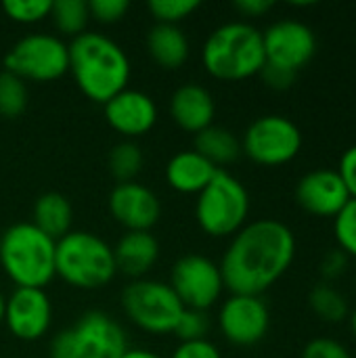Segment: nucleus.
Listing matches in <instances>:
<instances>
[{"mask_svg": "<svg viewBox=\"0 0 356 358\" xmlns=\"http://www.w3.org/2000/svg\"><path fill=\"white\" fill-rule=\"evenodd\" d=\"M296 201L313 216L336 218L350 201V195L336 170L319 168L300 178L296 187Z\"/></svg>", "mask_w": 356, "mask_h": 358, "instance_id": "15", "label": "nucleus"}, {"mask_svg": "<svg viewBox=\"0 0 356 358\" xmlns=\"http://www.w3.org/2000/svg\"><path fill=\"white\" fill-rule=\"evenodd\" d=\"M109 212L126 231H151L162 216V203L149 187L132 180L113 187Z\"/></svg>", "mask_w": 356, "mask_h": 358, "instance_id": "14", "label": "nucleus"}, {"mask_svg": "<svg viewBox=\"0 0 356 358\" xmlns=\"http://www.w3.org/2000/svg\"><path fill=\"white\" fill-rule=\"evenodd\" d=\"M308 304L313 313L325 323H342L348 317L346 298L329 283H319L308 294Z\"/></svg>", "mask_w": 356, "mask_h": 358, "instance_id": "25", "label": "nucleus"}, {"mask_svg": "<svg viewBox=\"0 0 356 358\" xmlns=\"http://www.w3.org/2000/svg\"><path fill=\"white\" fill-rule=\"evenodd\" d=\"M168 285L180 300L183 308L204 313L212 308L225 292L220 266L199 254H187L178 258L172 266Z\"/></svg>", "mask_w": 356, "mask_h": 358, "instance_id": "10", "label": "nucleus"}, {"mask_svg": "<svg viewBox=\"0 0 356 358\" xmlns=\"http://www.w3.org/2000/svg\"><path fill=\"white\" fill-rule=\"evenodd\" d=\"M147 50L162 69H178L189 59V40L178 25L155 23L147 34Z\"/></svg>", "mask_w": 356, "mask_h": 358, "instance_id": "21", "label": "nucleus"}, {"mask_svg": "<svg viewBox=\"0 0 356 358\" xmlns=\"http://www.w3.org/2000/svg\"><path fill=\"white\" fill-rule=\"evenodd\" d=\"M208 329H210V321H208V315L204 310L185 308L172 334L183 344V342H199V340H206Z\"/></svg>", "mask_w": 356, "mask_h": 358, "instance_id": "31", "label": "nucleus"}, {"mask_svg": "<svg viewBox=\"0 0 356 358\" xmlns=\"http://www.w3.org/2000/svg\"><path fill=\"white\" fill-rule=\"evenodd\" d=\"M57 241L31 222H17L0 237V264L17 287L44 289L55 277Z\"/></svg>", "mask_w": 356, "mask_h": 358, "instance_id": "4", "label": "nucleus"}, {"mask_svg": "<svg viewBox=\"0 0 356 358\" xmlns=\"http://www.w3.org/2000/svg\"><path fill=\"white\" fill-rule=\"evenodd\" d=\"M48 17L52 19L59 34L69 36L73 40L86 31V25L90 21L88 2H84V0H55Z\"/></svg>", "mask_w": 356, "mask_h": 358, "instance_id": "24", "label": "nucleus"}, {"mask_svg": "<svg viewBox=\"0 0 356 358\" xmlns=\"http://www.w3.org/2000/svg\"><path fill=\"white\" fill-rule=\"evenodd\" d=\"M71 222H73V210L65 195L48 191L36 199L31 224L44 235H48L50 239L59 241L61 237H65L71 231Z\"/></svg>", "mask_w": 356, "mask_h": 358, "instance_id": "22", "label": "nucleus"}, {"mask_svg": "<svg viewBox=\"0 0 356 358\" xmlns=\"http://www.w3.org/2000/svg\"><path fill=\"white\" fill-rule=\"evenodd\" d=\"M218 168L201 157L195 149L176 153L166 166L168 185L183 195H199L210 180L216 176Z\"/></svg>", "mask_w": 356, "mask_h": 358, "instance_id": "20", "label": "nucleus"}, {"mask_svg": "<svg viewBox=\"0 0 356 358\" xmlns=\"http://www.w3.org/2000/svg\"><path fill=\"white\" fill-rule=\"evenodd\" d=\"M52 2L50 0H6L2 2V10L15 23L31 25L50 15Z\"/></svg>", "mask_w": 356, "mask_h": 358, "instance_id": "29", "label": "nucleus"}, {"mask_svg": "<svg viewBox=\"0 0 356 358\" xmlns=\"http://www.w3.org/2000/svg\"><path fill=\"white\" fill-rule=\"evenodd\" d=\"M4 304H6V298H4L2 292H0V323L4 321Z\"/></svg>", "mask_w": 356, "mask_h": 358, "instance_id": "41", "label": "nucleus"}, {"mask_svg": "<svg viewBox=\"0 0 356 358\" xmlns=\"http://www.w3.org/2000/svg\"><path fill=\"white\" fill-rule=\"evenodd\" d=\"M296 237L279 220L264 218L233 235L220 266L225 289L239 296H262L292 266Z\"/></svg>", "mask_w": 356, "mask_h": 358, "instance_id": "1", "label": "nucleus"}, {"mask_svg": "<svg viewBox=\"0 0 356 358\" xmlns=\"http://www.w3.org/2000/svg\"><path fill=\"white\" fill-rule=\"evenodd\" d=\"M55 271L76 289H101L118 273L113 248L94 233L69 231L57 241Z\"/></svg>", "mask_w": 356, "mask_h": 358, "instance_id": "5", "label": "nucleus"}, {"mask_svg": "<svg viewBox=\"0 0 356 358\" xmlns=\"http://www.w3.org/2000/svg\"><path fill=\"white\" fill-rule=\"evenodd\" d=\"M201 4L197 0H151L147 4L149 13L157 23L178 25L180 21L189 19Z\"/></svg>", "mask_w": 356, "mask_h": 358, "instance_id": "28", "label": "nucleus"}, {"mask_svg": "<svg viewBox=\"0 0 356 358\" xmlns=\"http://www.w3.org/2000/svg\"><path fill=\"white\" fill-rule=\"evenodd\" d=\"M195 151L220 170V166L233 164L241 155V141L231 130L212 124L195 134Z\"/></svg>", "mask_w": 356, "mask_h": 358, "instance_id": "23", "label": "nucleus"}, {"mask_svg": "<svg viewBox=\"0 0 356 358\" xmlns=\"http://www.w3.org/2000/svg\"><path fill=\"white\" fill-rule=\"evenodd\" d=\"M350 329H353V334L356 336V308L355 313H353V317H350Z\"/></svg>", "mask_w": 356, "mask_h": 358, "instance_id": "42", "label": "nucleus"}, {"mask_svg": "<svg viewBox=\"0 0 356 358\" xmlns=\"http://www.w3.org/2000/svg\"><path fill=\"white\" fill-rule=\"evenodd\" d=\"M334 220V233L340 250L346 256L356 258V199H350Z\"/></svg>", "mask_w": 356, "mask_h": 358, "instance_id": "30", "label": "nucleus"}, {"mask_svg": "<svg viewBox=\"0 0 356 358\" xmlns=\"http://www.w3.org/2000/svg\"><path fill=\"white\" fill-rule=\"evenodd\" d=\"M300 149L302 132L285 115H262L254 120L241 138V153L258 166L269 168L290 164Z\"/></svg>", "mask_w": 356, "mask_h": 358, "instance_id": "9", "label": "nucleus"}, {"mask_svg": "<svg viewBox=\"0 0 356 358\" xmlns=\"http://www.w3.org/2000/svg\"><path fill=\"white\" fill-rule=\"evenodd\" d=\"M336 172L340 174V178H342L350 199H356V145L344 151Z\"/></svg>", "mask_w": 356, "mask_h": 358, "instance_id": "35", "label": "nucleus"}, {"mask_svg": "<svg viewBox=\"0 0 356 358\" xmlns=\"http://www.w3.org/2000/svg\"><path fill=\"white\" fill-rule=\"evenodd\" d=\"M115 266L132 279L145 277L159 258V243L151 231H126L113 248Z\"/></svg>", "mask_w": 356, "mask_h": 358, "instance_id": "19", "label": "nucleus"}, {"mask_svg": "<svg viewBox=\"0 0 356 358\" xmlns=\"http://www.w3.org/2000/svg\"><path fill=\"white\" fill-rule=\"evenodd\" d=\"M170 115L174 124L191 134H199L210 128L216 115L214 96L201 84L189 82L174 90L170 99Z\"/></svg>", "mask_w": 356, "mask_h": 358, "instance_id": "18", "label": "nucleus"}, {"mask_svg": "<svg viewBox=\"0 0 356 358\" xmlns=\"http://www.w3.org/2000/svg\"><path fill=\"white\" fill-rule=\"evenodd\" d=\"M206 71L222 82H241L258 76L266 65L262 31L245 21L216 27L201 50Z\"/></svg>", "mask_w": 356, "mask_h": 358, "instance_id": "3", "label": "nucleus"}, {"mask_svg": "<svg viewBox=\"0 0 356 358\" xmlns=\"http://www.w3.org/2000/svg\"><path fill=\"white\" fill-rule=\"evenodd\" d=\"M250 214V193L239 178L218 170L210 185L197 195L195 218L210 237H231L245 227Z\"/></svg>", "mask_w": 356, "mask_h": 358, "instance_id": "6", "label": "nucleus"}, {"mask_svg": "<svg viewBox=\"0 0 356 358\" xmlns=\"http://www.w3.org/2000/svg\"><path fill=\"white\" fill-rule=\"evenodd\" d=\"M84 358H120L128 350V340L120 323L101 310L80 317L73 327Z\"/></svg>", "mask_w": 356, "mask_h": 358, "instance_id": "17", "label": "nucleus"}, {"mask_svg": "<svg viewBox=\"0 0 356 358\" xmlns=\"http://www.w3.org/2000/svg\"><path fill=\"white\" fill-rule=\"evenodd\" d=\"M130 8L128 0H90L88 2V10H90V19L99 21V23H118L126 17Z\"/></svg>", "mask_w": 356, "mask_h": 358, "instance_id": "32", "label": "nucleus"}, {"mask_svg": "<svg viewBox=\"0 0 356 358\" xmlns=\"http://www.w3.org/2000/svg\"><path fill=\"white\" fill-rule=\"evenodd\" d=\"M172 358H222L218 348L208 342V340H199V342H183Z\"/></svg>", "mask_w": 356, "mask_h": 358, "instance_id": "36", "label": "nucleus"}, {"mask_svg": "<svg viewBox=\"0 0 356 358\" xmlns=\"http://www.w3.org/2000/svg\"><path fill=\"white\" fill-rule=\"evenodd\" d=\"M52 321V306L44 289L15 287L4 304L6 329L21 342L40 340Z\"/></svg>", "mask_w": 356, "mask_h": 358, "instance_id": "13", "label": "nucleus"}, {"mask_svg": "<svg viewBox=\"0 0 356 358\" xmlns=\"http://www.w3.org/2000/svg\"><path fill=\"white\" fill-rule=\"evenodd\" d=\"M120 358H162L157 357L155 352H151V350H145V348H128L124 355Z\"/></svg>", "mask_w": 356, "mask_h": 358, "instance_id": "40", "label": "nucleus"}, {"mask_svg": "<svg viewBox=\"0 0 356 358\" xmlns=\"http://www.w3.org/2000/svg\"><path fill=\"white\" fill-rule=\"evenodd\" d=\"M29 101V92H27V84L8 73L2 71L0 73V115L6 120H15L19 117Z\"/></svg>", "mask_w": 356, "mask_h": 358, "instance_id": "27", "label": "nucleus"}, {"mask_svg": "<svg viewBox=\"0 0 356 358\" xmlns=\"http://www.w3.org/2000/svg\"><path fill=\"white\" fill-rule=\"evenodd\" d=\"M264 57L269 65H277L298 73L317 52L315 31L296 19H283L262 31Z\"/></svg>", "mask_w": 356, "mask_h": 358, "instance_id": "11", "label": "nucleus"}, {"mask_svg": "<svg viewBox=\"0 0 356 358\" xmlns=\"http://www.w3.org/2000/svg\"><path fill=\"white\" fill-rule=\"evenodd\" d=\"M355 285H356V273H355Z\"/></svg>", "mask_w": 356, "mask_h": 358, "instance_id": "43", "label": "nucleus"}, {"mask_svg": "<svg viewBox=\"0 0 356 358\" xmlns=\"http://www.w3.org/2000/svg\"><path fill=\"white\" fill-rule=\"evenodd\" d=\"M48 358H84L82 357L80 340H78L73 327H71V329L59 331V334L50 340Z\"/></svg>", "mask_w": 356, "mask_h": 358, "instance_id": "33", "label": "nucleus"}, {"mask_svg": "<svg viewBox=\"0 0 356 358\" xmlns=\"http://www.w3.org/2000/svg\"><path fill=\"white\" fill-rule=\"evenodd\" d=\"M143 151L132 141L118 143L109 153V172L120 182H132L143 170Z\"/></svg>", "mask_w": 356, "mask_h": 358, "instance_id": "26", "label": "nucleus"}, {"mask_svg": "<svg viewBox=\"0 0 356 358\" xmlns=\"http://www.w3.org/2000/svg\"><path fill=\"white\" fill-rule=\"evenodd\" d=\"M122 308L138 329L153 336L172 334L185 310L172 287L153 279L132 281L122 292Z\"/></svg>", "mask_w": 356, "mask_h": 358, "instance_id": "7", "label": "nucleus"}, {"mask_svg": "<svg viewBox=\"0 0 356 358\" xmlns=\"http://www.w3.org/2000/svg\"><path fill=\"white\" fill-rule=\"evenodd\" d=\"M346 264H348V256H346L340 248H338V250H332V252L325 254V258H323V262H321V275H323L327 281L338 279V277H342ZM327 281H325V283H327Z\"/></svg>", "mask_w": 356, "mask_h": 358, "instance_id": "38", "label": "nucleus"}, {"mask_svg": "<svg viewBox=\"0 0 356 358\" xmlns=\"http://www.w3.org/2000/svg\"><path fill=\"white\" fill-rule=\"evenodd\" d=\"M243 17H262L273 8L271 0H237L233 4Z\"/></svg>", "mask_w": 356, "mask_h": 358, "instance_id": "39", "label": "nucleus"}, {"mask_svg": "<svg viewBox=\"0 0 356 358\" xmlns=\"http://www.w3.org/2000/svg\"><path fill=\"white\" fill-rule=\"evenodd\" d=\"M69 73L76 86L90 101L105 105L126 90L130 80V61L124 48L97 31H84L69 44Z\"/></svg>", "mask_w": 356, "mask_h": 358, "instance_id": "2", "label": "nucleus"}, {"mask_svg": "<svg viewBox=\"0 0 356 358\" xmlns=\"http://www.w3.org/2000/svg\"><path fill=\"white\" fill-rule=\"evenodd\" d=\"M222 336L235 346H254L264 340L271 313L260 296L233 294L220 308L218 315Z\"/></svg>", "mask_w": 356, "mask_h": 358, "instance_id": "12", "label": "nucleus"}, {"mask_svg": "<svg viewBox=\"0 0 356 358\" xmlns=\"http://www.w3.org/2000/svg\"><path fill=\"white\" fill-rule=\"evenodd\" d=\"M4 71L23 82H55L69 71V48L52 34H27L4 57Z\"/></svg>", "mask_w": 356, "mask_h": 358, "instance_id": "8", "label": "nucleus"}, {"mask_svg": "<svg viewBox=\"0 0 356 358\" xmlns=\"http://www.w3.org/2000/svg\"><path fill=\"white\" fill-rule=\"evenodd\" d=\"M264 84L273 90H287L294 82H296V73L290 71V69H283V67H277V65H264L262 71H260Z\"/></svg>", "mask_w": 356, "mask_h": 358, "instance_id": "37", "label": "nucleus"}, {"mask_svg": "<svg viewBox=\"0 0 356 358\" xmlns=\"http://www.w3.org/2000/svg\"><path fill=\"white\" fill-rule=\"evenodd\" d=\"M302 358H353L350 352L346 350L344 344L332 340V338H315L311 340L304 350Z\"/></svg>", "mask_w": 356, "mask_h": 358, "instance_id": "34", "label": "nucleus"}, {"mask_svg": "<svg viewBox=\"0 0 356 358\" xmlns=\"http://www.w3.org/2000/svg\"><path fill=\"white\" fill-rule=\"evenodd\" d=\"M107 124L126 138H136L147 134L157 122L155 101L141 90H122L103 105Z\"/></svg>", "mask_w": 356, "mask_h": 358, "instance_id": "16", "label": "nucleus"}]
</instances>
